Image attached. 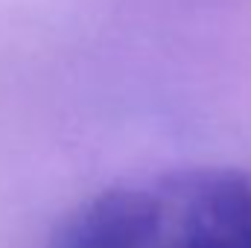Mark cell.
<instances>
[{
    "label": "cell",
    "mask_w": 251,
    "mask_h": 248,
    "mask_svg": "<svg viewBox=\"0 0 251 248\" xmlns=\"http://www.w3.org/2000/svg\"><path fill=\"white\" fill-rule=\"evenodd\" d=\"M62 248H251V170L193 167L102 190Z\"/></svg>",
    "instance_id": "obj_1"
}]
</instances>
